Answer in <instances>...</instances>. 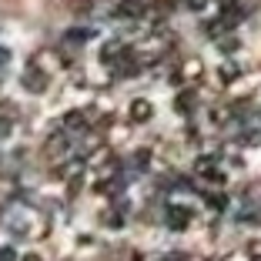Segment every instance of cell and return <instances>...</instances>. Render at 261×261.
<instances>
[{
  "label": "cell",
  "instance_id": "6da1fadb",
  "mask_svg": "<svg viewBox=\"0 0 261 261\" xmlns=\"http://www.w3.org/2000/svg\"><path fill=\"white\" fill-rule=\"evenodd\" d=\"M130 117H134V121H151V117H154V104L147 97L130 100Z\"/></svg>",
  "mask_w": 261,
  "mask_h": 261
},
{
  "label": "cell",
  "instance_id": "7a4b0ae2",
  "mask_svg": "<svg viewBox=\"0 0 261 261\" xmlns=\"http://www.w3.org/2000/svg\"><path fill=\"white\" fill-rule=\"evenodd\" d=\"M245 254H248V261H261V238H251L245 245Z\"/></svg>",
  "mask_w": 261,
  "mask_h": 261
}]
</instances>
